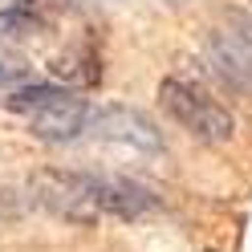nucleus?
Returning <instances> with one entry per match:
<instances>
[{"instance_id": "obj_7", "label": "nucleus", "mask_w": 252, "mask_h": 252, "mask_svg": "<svg viewBox=\"0 0 252 252\" xmlns=\"http://www.w3.org/2000/svg\"><path fill=\"white\" fill-rule=\"evenodd\" d=\"M69 98H73V90H69V86L29 82V86H21L17 94H8V98H4V106L12 110V114L33 118V114H41V110H49V106H57V102H69Z\"/></svg>"}, {"instance_id": "obj_6", "label": "nucleus", "mask_w": 252, "mask_h": 252, "mask_svg": "<svg viewBox=\"0 0 252 252\" xmlns=\"http://www.w3.org/2000/svg\"><path fill=\"white\" fill-rule=\"evenodd\" d=\"M90 110L94 106L73 94L69 102H57V106H49V110H41V114L29 118V134L41 138V143H53V147L77 143L82 134H90Z\"/></svg>"}, {"instance_id": "obj_2", "label": "nucleus", "mask_w": 252, "mask_h": 252, "mask_svg": "<svg viewBox=\"0 0 252 252\" xmlns=\"http://www.w3.org/2000/svg\"><path fill=\"white\" fill-rule=\"evenodd\" d=\"M29 203L45 208L57 220H69V224H98L102 220L86 187V171H53V167L33 171L29 175Z\"/></svg>"}, {"instance_id": "obj_9", "label": "nucleus", "mask_w": 252, "mask_h": 252, "mask_svg": "<svg viewBox=\"0 0 252 252\" xmlns=\"http://www.w3.org/2000/svg\"><path fill=\"white\" fill-rule=\"evenodd\" d=\"M224 33L236 37L252 53V12L248 8H224Z\"/></svg>"}, {"instance_id": "obj_11", "label": "nucleus", "mask_w": 252, "mask_h": 252, "mask_svg": "<svg viewBox=\"0 0 252 252\" xmlns=\"http://www.w3.org/2000/svg\"><path fill=\"white\" fill-rule=\"evenodd\" d=\"M25 212H29V195L21 199L17 191H0V224H17Z\"/></svg>"}, {"instance_id": "obj_5", "label": "nucleus", "mask_w": 252, "mask_h": 252, "mask_svg": "<svg viewBox=\"0 0 252 252\" xmlns=\"http://www.w3.org/2000/svg\"><path fill=\"white\" fill-rule=\"evenodd\" d=\"M203 65L224 90L252 98V53L236 37H228L224 29H208V37H203Z\"/></svg>"}, {"instance_id": "obj_10", "label": "nucleus", "mask_w": 252, "mask_h": 252, "mask_svg": "<svg viewBox=\"0 0 252 252\" xmlns=\"http://www.w3.org/2000/svg\"><path fill=\"white\" fill-rule=\"evenodd\" d=\"M21 86H29V73H25V65H12V61H0V98L17 94Z\"/></svg>"}, {"instance_id": "obj_4", "label": "nucleus", "mask_w": 252, "mask_h": 252, "mask_svg": "<svg viewBox=\"0 0 252 252\" xmlns=\"http://www.w3.org/2000/svg\"><path fill=\"white\" fill-rule=\"evenodd\" d=\"M86 187L102 216H118V220H147L163 212V199L151 187L126 179V175H90L86 171Z\"/></svg>"}, {"instance_id": "obj_1", "label": "nucleus", "mask_w": 252, "mask_h": 252, "mask_svg": "<svg viewBox=\"0 0 252 252\" xmlns=\"http://www.w3.org/2000/svg\"><path fill=\"white\" fill-rule=\"evenodd\" d=\"M159 102L171 118H175L179 126L191 138H199V143H228V138L236 134V118L228 114L220 102H212L203 90L179 82V77H167V82H159Z\"/></svg>"}, {"instance_id": "obj_3", "label": "nucleus", "mask_w": 252, "mask_h": 252, "mask_svg": "<svg viewBox=\"0 0 252 252\" xmlns=\"http://www.w3.org/2000/svg\"><path fill=\"white\" fill-rule=\"evenodd\" d=\"M90 134L106 138V143H122L130 151H147V155H163V130L155 126L143 110L130 106H94L90 110Z\"/></svg>"}, {"instance_id": "obj_8", "label": "nucleus", "mask_w": 252, "mask_h": 252, "mask_svg": "<svg viewBox=\"0 0 252 252\" xmlns=\"http://www.w3.org/2000/svg\"><path fill=\"white\" fill-rule=\"evenodd\" d=\"M37 29H45V21L33 12V4L0 8V37H25V33H37Z\"/></svg>"}]
</instances>
